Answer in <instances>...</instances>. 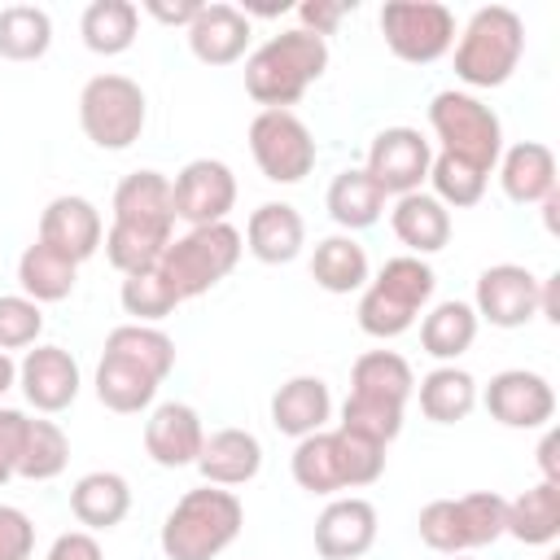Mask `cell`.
<instances>
[{"label": "cell", "instance_id": "30", "mask_svg": "<svg viewBox=\"0 0 560 560\" xmlns=\"http://www.w3.org/2000/svg\"><path fill=\"white\" fill-rule=\"evenodd\" d=\"M416 394H420V411L433 424H459L477 407V381L455 363H438L429 376H420Z\"/></svg>", "mask_w": 560, "mask_h": 560}, {"label": "cell", "instance_id": "6", "mask_svg": "<svg viewBox=\"0 0 560 560\" xmlns=\"http://www.w3.org/2000/svg\"><path fill=\"white\" fill-rule=\"evenodd\" d=\"M508 499L494 490H472L459 499H433L420 508V542L442 556H464L472 547H490L503 538Z\"/></svg>", "mask_w": 560, "mask_h": 560}, {"label": "cell", "instance_id": "55", "mask_svg": "<svg viewBox=\"0 0 560 560\" xmlns=\"http://www.w3.org/2000/svg\"><path fill=\"white\" fill-rule=\"evenodd\" d=\"M451 560H468V556H451Z\"/></svg>", "mask_w": 560, "mask_h": 560}, {"label": "cell", "instance_id": "26", "mask_svg": "<svg viewBox=\"0 0 560 560\" xmlns=\"http://www.w3.org/2000/svg\"><path fill=\"white\" fill-rule=\"evenodd\" d=\"M114 223H144V228H175L171 179L162 171H131L114 188Z\"/></svg>", "mask_w": 560, "mask_h": 560}, {"label": "cell", "instance_id": "4", "mask_svg": "<svg viewBox=\"0 0 560 560\" xmlns=\"http://www.w3.org/2000/svg\"><path fill=\"white\" fill-rule=\"evenodd\" d=\"M433 284H438V276L424 258H416V254L389 258L376 271V280H368V289L359 298V311H354L359 328L368 337H381V341L402 337L416 324V315L424 311V302L433 298Z\"/></svg>", "mask_w": 560, "mask_h": 560}, {"label": "cell", "instance_id": "10", "mask_svg": "<svg viewBox=\"0 0 560 560\" xmlns=\"http://www.w3.org/2000/svg\"><path fill=\"white\" fill-rule=\"evenodd\" d=\"M249 153L271 184H298L315 171V136L293 109H258L249 122Z\"/></svg>", "mask_w": 560, "mask_h": 560}, {"label": "cell", "instance_id": "14", "mask_svg": "<svg viewBox=\"0 0 560 560\" xmlns=\"http://www.w3.org/2000/svg\"><path fill=\"white\" fill-rule=\"evenodd\" d=\"M486 411L503 424V429H547L556 416V389L542 372L529 368H508L494 372L486 394H481Z\"/></svg>", "mask_w": 560, "mask_h": 560}, {"label": "cell", "instance_id": "51", "mask_svg": "<svg viewBox=\"0 0 560 560\" xmlns=\"http://www.w3.org/2000/svg\"><path fill=\"white\" fill-rule=\"evenodd\" d=\"M538 315L547 324H560V276H542L538 280Z\"/></svg>", "mask_w": 560, "mask_h": 560}, {"label": "cell", "instance_id": "44", "mask_svg": "<svg viewBox=\"0 0 560 560\" xmlns=\"http://www.w3.org/2000/svg\"><path fill=\"white\" fill-rule=\"evenodd\" d=\"M337 433V459H341V486L346 490H363L372 481H381L385 472V446L368 442V438H354L346 429H332Z\"/></svg>", "mask_w": 560, "mask_h": 560}, {"label": "cell", "instance_id": "37", "mask_svg": "<svg viewBox=\"0 0 560 560\" xmlns=\"http://www.w3.org/2000/svg\"><path fill=\"white\" fill-rule=\"evenodd\" d=\"M105 354L131 359L136 368H144L158 381H166L171 368H175V341L162 328H153V324H118V328H109Z\"/></svg>", "mask_w": 560, "mask_h": 560}, {"label": "cell", "instance_id": "28", "mask_svg": "<svg viewBox=\"0 0 560 560\" xmlns=\"http://www.w3.org/2000/svg\"><path fill=\"white\" fill-rule=\"evenodd\" d=\"M324 206L332 214L337 228L346 232H359V228H372L385 210V192L376 188V179L363 171V166H350L341 175H332L328 192H324Z\"/></svg>", "mask_w": 560, "mask_h": 560}, {"label": "cell", "instance_id": "22", "mask_svg": "<svg viewBox=\"0 0 560 560\" xmlns=\"http://www.w3.org/2000/svg\"><path fill=\"white\" fill-rule=\"evenodd\" d=\"M70 512H74V521L88 534H101V529L122 525V516L131 512V486H127V477L122 472H109V468L83 472L70 486Z\"/></svg>", "mask_w": 560, "mask_h": 560}, {"label": "cell", "instance_id": "11", "mask_svg": "<svg viewBox=\"0 0 560 560\" xmlns=\"http://www.w3.org/2000/svg\"><path fill=\"white\" fill-rule=\"evenodd\" d=\"M429 166H433V144L416 127H385L372 136L363 171L376 179L385 197H407V192H420V184L429 179Z\"/></svg>", "mask_w": 560, "mask_h": 560}, {"label": "cell", "instance_id": "33", "mask_svg": "<svg viewBox=\"0 0 560 560\" xmlns=\"http://www.w3.org/2000/svg\"><path fill=\"white\" fill-rule=\"evenodd\" d=\"M96 398L109 407V411H118V416H136V411H144L149 402H153V394H158V376H149L144 368H136L131 359H118V354H101V363H96Z\"/></svg>", "mask_w": 560, "mask_h": 560}, {"label": "cell", "instance_id": "18", "mask_svg": "<svg viewBox=\"0 0 560 560\" xmlns=\"http://www.w3.org/2000/svg\"><path fill=\"white\" fill-rule=\"evenodd\" d=\"M376 542V508L359 494L332 499L315 521V551L324 560H359Z\"/></svg>", "mask_w": 560, "mask_h": 560}, {"label": "cell", "instance_id": "12", "mask_svg": "<svg viewBox=\"0 0 560 560\" xmlns=\"http://www.w3.org/2000/svg\"><path fill=\"white\" fill-rule=\"evenodd\" d=\"M171 201H175V219H184L188 228L228 223V210L236 206V175L219 158H192L171 179Z\"/></svg>", "mask_w": 560, "mask_h": 560}, {"label": "cell", "instance_id": "13", "mask_svg": "<svg viewBox=\"0 0 560 560\" xmlns=\"http://www.w3.org/2000/svg\"><path fill=\"white\" fill-rule=\"evenodd\" d=\"M472 311L490 328H525L538 315V276L521 262H494L477 276Z\"/></svg>", "mask_w": 560, "mask_h": 560}, {"label": "cell", "instance_id": "54", "mask_svg": "<svg viewBox=\"0 0 560 560\" xmlns=\"http://www.w3.org/2000/svg\"><path fill=\"white\" fill-rule=\"evenodd\" d=\"M538 206H542V219H547V232H556V210H560V192H551V197H542Z\"/></svg>", "mask_w": 560, "mask_h": 560}, {"label": "cell", "instance_id": "40", "mask_svg": "<svg viewBox=\"0 0 560 560\" xmlns=\"http://www.w3.org/2000/svg\"><path fill=\"white\" fill-rule=\"evenodd\" d=\"M70 464V442L61 433L57 420H31L26 424V446H22V459H18V477L26 481H52L61 477Z\"/></svg>", "mask_w": 560, "mask_h": 560}, {"label": "cell", "instance_id": "7", "mask_svg": "<svg viewBox=\"0 0 560 560\" xmlns=\"http://www.w3.org/2000/svg\"><path fill=\"white\" fill-rule=\"evenodd\" d=\"M144 118H149L144 88L127 74H92L79 92V127L105 153L131 149L144 131Z\"/></svg>", "mask_w": 560, "mask_h": 560}, {"label": "cell", "instance_id": "42", "mask_svg": "<svg viewBox=\"0 0 560 560\" xmlns=\"http://www.w3.org/2000/svg\"><path fill=\"white\" fill-rule=\"evenodd\" d=\"M429 184H433V197L451 210H464V206H477L486 197V184L490 175L468 166L464 158H451V153H433V166H429Z\"/></svg>", "mask_w": 560, "mask_h": 560}, {"label": "cell", "instance_id": "15", "mask_svg": "<svg viewBox=\"0 0 560 560\" xmlns=\"http://www.w3.org/2000/svg\"><path fill=\"white\" fill-rule=\"evenodd\" d=\"M35 241H44L48 249L66 254L70 262H88V258L101 249V241H105L101 210H96L88 197H79V192H61V197H52V201L44 206V214H39V236H35Z\"/></svg>", "mask_w": 560, "mask_h": 560}, {"label": "cell", "instance_id": "9", "mask_svg": "<svg viewBox=\"0 0 560 560\" xmlns=\"http://www.w3.org/2000/svg\"><path fill=\"white\" fill-rule=\"evenodd\" d=\"M381 35L398 61L429 66L455 48V13L438 0H389L381 9Z\"/></svg>", "mask_w": 560, "mask_h": 560}, {"label": "cell", "instance_id": "53", "mask_svg": "<svg viewBox=\"0 0 560 560\" xmlns=\"http://www.w3.org/2000/svg\"><path fill=\"white\" fill-rule=\"evenodd\" d=\"M13 381H18V363L0 350V394H4V389H13Z\"/></svg>", "mask_w": 560, "mask_h": 560}, {"label": "cell", "instance_id": "20", "mask_svg": "<svg viewBox=\"0 0 560 560\" xmlns=\"http://www.w3.org/2000/svg\"><path fill=\"white\" fill-rule=\"evenodd\" d=\"M197 468H201L206 486H223V490L245 486L262 468V442L249 429H214L201 442Z\"/></svg>", "mask_w": 560, "mask_h": 560}, {"label": "cell", "instance_id": "2", "mask_svg": "<svg viewBox=\"0 0 560 560\" xmlns=\"http://www.w3.org/2000/svg\"><path fill=\"white\" fill-rule=\"evenodd\" d=\"M245 525V508L223 486L188 490L162 521V556L166 560H214L223 556Z\"/></svg>", "mask_w": 560, "mask_h": 560}, {"label": "cell", "instance_id": "8", "mask_svg": "<svg viewBox=\"0 0 560 560\" xmlns=\"http://www.w3.org/2000/svg\"><path fill=\"white\" fill-rule=\"evenodd\" d=\"M429 127L433 136L442 140V153L451 158H464L468 166L477 171H494L499 166V153H503V122L490 105H481L472 92H438L429 101Z\"/></svg>", "mask_w": 560, "mask_h": 560}, {"label": "cell", "instance_id": "36", "mask_svg": "<svg viewBox=\"0 0 560 560\" xmlns=\"http://www.w3.org/2000/svg\"><path fill=\"white\" fill-rule=\"evenodd\" d=\"M105 258L114 262V271L136 276L162 262L166 245H171V228H144V223H109L105 232Z\"/></svg>", "mask_w": 560, "mask_h": 560}, {"label": "cell", "instance_id": "38", "mask_svg": "<svg viewBox=\"0 0 560 560\" xmlns=\"http://www.w3.org/2000/svg\"><path fill=\"white\" fill-rule=\"evenodd\" d=\"M52 48V18L39 4L0 9V57L4 61H39Z\"/></svg>", "mask_w": 560, "mask_h": 560}, {"label": "cell", "instance_id": "21", "mask_svg": "<svg viewBox=\"0 0 560 560\" xmlns=\"http://www.w3.org/2000/svg\"><path fill=\"white\" fill-rule=\"evenodd\" d=\"M302 245H306V223L289 201H262L245 219V249L267 267L293 262Z\"/></svg>", "mask_w": 560, "mask_h": 560}, {"label": "cell", "instance_id": "34", "mask_svg": "<svg viewBox=\"0 0 560 560\" xmlns=\"http://www.w3.org/2000/svg\"><path fill=\"white\" fill-rule=\"evenodd\" d=\"M350 394L407 407V398L416 394L411 363H407L402 354H394V350H368V354H359L354 368H350Z\"/></svg>", "mask_w": 560, "mask_h": 560}, {"label": "cell", "instance_id": "29", "mask_svg": "<svg viewBox=\"0 0 560 560\" xmlns=\"http://www.w3.org/2000/svg\"><path fill=\"white\" fill-rule=\"evenodd\" d=\"M477 311H472V302H459V298H451V302H438L424 319H420V346H424V354H433L438 363H455L472 341H477Z\"/></svg>", "mask_w": 560, "mask_h": 560}, {"label": "cell", "instance_id": "35", "mask_svg": "<svg viewBox=\"0 0 560 560\" xmlns=\"http://www.w3.org/2000/svg\"><path fill=\"white\" fill-rule=\"evenodd\" d=\"M140 31V9L131 0H92L79 18V35L92 52L101 57H118L136 44Z\"/></svg>", "mask_w": 560, "mask_h": 560}, {"label": "cell", "instance_id": "56", "mask_svg": "<svg viewBox=\"0 0 560 560\" xmlns=\"http://www.w3.org/2000/svg\"><path fill=\"white\" fill-rule=\"evenodd\" d=\"M547 560H560V556H547Z\"/></svg>", "mask_w": 560, "mask_h": 560}, {"label": "cell", "instance_id": "23", "mask_svg": "<svg viewBox=\"0 0 560 560\" xmlns=\"http://www.w3.org/2000/svg\"><path fill=\"white\" fill-rule=\"evenodd\" d=\"M494 171H499L508 201H516V206H538L542 197L556 192V158L538 140H521V144L503 149Z\"/></svg>", "mask_w": 560, "mask_h": 560}, {"label": "cell", "instance_id": "48", "mask_svg": "<svg viewBox=\"0 0 560 560\" xmlns=\"http://www.w3.org/2000/svg\"><path fill=\"white\" fill-rule=\"evenodd\" d=\"M346 13H354V0L346 4V0H302L298 4V22H302V31H311V35H332L337 26H341V18Z\"/></svg>", "mask_w": 560, "mask_h": 560}, {"label": "cell", "instance_id": "47", "mask_svg": "<svg viewBox=\"0 0 560 560\" xmlns=\"http://www.w3.org/2000/svg\"><path fill=\"white\" fill-rule=\"evenodd\" d=\"M26 424H31L26 411L0 407V486L9 477H18V459H22V446H26Z\"/></svg>", "mask_w": 560, "mask_h": 560}, {"label": "cell", "instance_id": "49", "mask_svg": "<svg viewBox=\"0 0 560 560\" xmlns=\"http://www.w3.org/2000/svg\"><path fill=\"white\" fill-rule=\"evenodd\" d=\"M48 560H105V556H101L96 534H88V529H70V534H61V538L48 547Z\"/></svg>", "mask_w": 560, "mask_h": 560}, {"label": "cell", "instance_id": "27", "mask_svg": "<svg viewBox=\"0 0 560 560\" xmlns=\"http://www.w3.org/2000/svg\"><path fill=\"white\" fill-rule=\"evenodd\" d=\"M503 534H512L525 547H547L560 534V486L538 481L529 490H521L516 499H508L503 512Z\"/></svg>", "mask_w": 560, "mask_h": 560}, {"label": "cell", "instance_id": "17", "mask_svg": "<svg viewBox=\"0 0 560 560\" xmlns=\"http://www.w3.org/2000/svg\"><path fill=\"white\" fill-rule=\"evenodd\" d=\"M201 442H206V424L188 402H158L144 420V451L158 468L197 464Z\"/></svg>", "mask_w": 560, "mask_h": 560}, {"label": "cell", "instance_id": "52", "mask_svg": "<svg viewBox=\"0 0 560 560\" xmlns=\"http://www.w3.org/2000/svg\"><path fill=\"white\" fill-rule=\"evenodd\" d=\"M560 438L547 429L542 433V442H538V468H542V481H551V486H560Z\"/></svg>", "mask_w": 560, "mask_h": 560}, {"label": "cell", "instance_id": "32", "mask_svg": "<svg viewBox=\"0 0 560 560\" xmlns=\"http://www.w3.org/2000/svg\"><path fill=\"white\" fill-rule=\"evenodd\" d=\"M74 276H79V262H70L66 254L48 249L44 241L26 245L22 258H18V284L31 302H66L74 293Z\"/></svg>", "mask_w": 560, "mask_h": 560}, {"label": "cell", "instance_id": "46", "mask_svg": "<svg viewBox=\"0 0 560 560\" xmlns=\"http://www.w3.org/2000/svg\"><path fill=\"white\" fill-rule=\"evenodd\" d=\"M35 551V525L22 508L0 503V560H31Z\"/></svg>", "mask_w": 560, "mask_h": 560}, {"label": "cell", "instance_id": "24", "mask_svg": "<svg viewBox=\"0 0 560 560\" xmlns=\"http://www.w3.org/2000/svg\"><path fill=\"white\" fill-rule=\"evenodd\" d=\"M332 416V394L319 376H289L271 394V424L284 438H311L328 424Z\"/></svg>", "mask_w": 560, "mask_h": 560}, {"label": "cell", "instance_id": "1", "mask_svg": "<svg viewBox=\"0 0 560 560\" xmlns=\"http://www.w3.org/2000/svg\"><path fill=\"white\" fill-rule=\"evenodd\" d=\"M328 70V39L293 26L245 57V92L262 109H289Z\"/></svg>", "mask_w": 560, "mask_h": 560}, {"label": "cell", "instance_id": "45", "mask_svg": "<svg viewBox=\"0 0 560 560\" xmlns=\"http://www.w3.org/2000/svg\"><path fill=\"white\" fill-rule=\"evenodd\" d=\"M44 332V311L26 293H4L0 298V350H26Z\"/></svg>", "mask_w": 560, "mask_h": 560}, {"label": "cell", "instance_id": "43", "mask_svg": "<svg viewBox=\"0 0 560 560\" xmlns=\"http://www.w3.org/2000/svg\"><path fill=\"white\" fill-rule=\"evenodd\" d=\"M341 429L354 438H368L376 446H389L402 433V407L398 402H381V398H363L350 394L341 402Z\"/></svg>", "mask_w": 560, "mask_h": 560}, {"label": "cell", "instance_id": "5", "mask_svg": "<svg viewBox=\"0 0 560 560\" xmlns=\"http://www.w3.org/2000/svg\"><path fill=\"white\" fill-rule=\"evenodd\" d=\"M245 236L232 223H206V228H188L184 236H171L158 271L171 280V289L179 293V302L210 293L219 280L232 276V267L241 262Z\"/></svg>", "mask_w": 560, "mask_h": 560}, {"label": "cell", "instance_id": "16", "mask_svg": "<svg viewBox=\"0 0 560 560\" xmlns=\"http://www.w3.org/2000/svg\"><path fill=\"white\" fill-rule=\"evenodd\" d=\"M18 385H22V394H26V402L35 411L57 416V411H66L79 398L83 376H79V363H74L70 350H61V346H35L18 363Z\"/></svg>", "mask_w": 560, "mask_h": 560}, {"label": "cell", "instance_id": "3", "mask_svg": "<svg viewBox=\"0 0 560 560\" xmlns=\"http://www.w3.org/2000/svg\"><path fill=\"white\" fill-rule=\"evenodd\" d=\"M525 52V22L508 4L477 9L455 39V74L468 88H503Z\"/></svg>", "mask_w": 560, "mask_h": 560}, {"label": "cell", "instance_id": "41", "mask_svg": "<svg viewBox=\"0 0 560 560\" xmlns=\"http://www.w3.org/2000/svg\"><path fill=\"white\" fill-rule=\"evenodd\" d=\"M118 302L131 315V324H158L179 306V293L171 289V280L158 267H149V271H136V276H122Z\"/></svg>", "mask_w": 560, "mask_h": 560}, {"label": "cell", "instance_id": "31", "mask_svg": "<svg viewBox=\"0 0 560 560\" xmlns=\"http://www.w3.org/2000/svg\"><path fill=\"white\" fill-rule=\"evenodd\" d=\"M311 276L324 293H359V289H368V254L346 232L324 236L311 254Z\"/></svg>", "mask_w": 560, "mask_h": 560}, {"label": "cell", "instance_id": "50", "mask_svg": "<svg viewBox=\"0 0 560 560\" xmlns=\"http://www.w3.org/2000/svg\"><path fill=\"white\" fill-rule=\"evenodd\" d=\"M144 13L158 18V22H166V26H184V31H188L192 18L201 13V0H175V4H166V0H149Z\"/></svg>", "mask_w": 560, "mask_h": 560}, {"label": "cell", "instance_id": "39", "mask_svg": "<svg viewBox=\"0 0 560 560\" xmlns=\"http://www.w3.org/2000/svg\"><path fill=\"white\" fill-rule=\"evenodd\" d=\"M289 468H293V481L306 494H337V490H346L341 486V459H337V433H328V429H319L311 438H298Z\"/></svg>", "mask_w": 560, "mask_h": 560}, {"label": "cell", "instance_id": "19", "mask_svg": "<svg viewBox=\"0 0 560 560\" xmlns=\"http://www.w3.org/2000/svg\"><path fill=\"white\" fill-rule=\"evenodd\" d=\"M184 35L201 66H232L245 57V48L254 39L249 13L236 4H201V13L192 18V26Z\"/></svg>", "mask_w": 560, "mask_h": 560}, {"label": "cell", "instance_id": "25", "mask_svg": "<svg viewBox=\"0 0 560 560\" xmlns=\"http://www.w3.org/2000/svg\"><path fill=\"white\" fill-rule=\"evenodd\" d=\"M389 228L394 236L420 258V254H438L451 241V210L433 197V192H407L394 201L389 210Z\"/></svg>", "mask_w": 560, "mask_h": 560}]
</instances>
